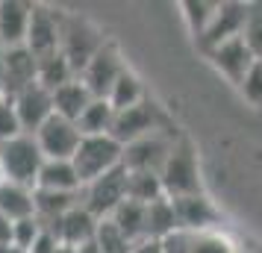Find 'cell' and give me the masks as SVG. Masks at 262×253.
I'll use <instances>...</instances> for the list:
<instances>
[{
	"label": "cell",
	"instance_id": "cell-1",
	"mask_svg": "<svg viewBox=\"0 0 262 253\" xmlns=\"http://www.w3.org/2000/svg\"><path fill=\"white\" fill-rule=\"evenodd\" d=\"M162 192L165 197L177 200V197H191V194H201V165H198V150L189 139H177L174 150L168 153V162L162 174Z\"/></svg>",
	"mask_w": 262,
	"mask_h": 253
},
{
	"label": "cell",
	"instance_id": "cell-2",
	"mask_svg": "<svg viewBox=\"0 0 262 253\" xmlns=\"http://www.w3.org/2000/svg\"><path fill=\"white\" fill-rule=\"evenodd\" d=\"M41 162H45V156L38 150L36 139L30 133L15 135V139L0 145V180L36 189V177Z\"/></svg>",
	"mask_w": 262,
	"mask_h": 253
},
{
	"label": "cell",
	"instance_id": "cell-3",
	"mask_svg": "<svg viewBox=\"0 0 262 253\" xmlns=\"http://www.w3.org/2000/svg\"><path fill=\"white\" fill-rule=\"evenodd\" d=\"M121 159H124V147L112 135H83V142L77 147L71 165L77 171L80 182L89 186L92 180L115 171L121 165Z\"/></svg>",
	"mask_w": 262,
	"mask_h": 253
},
{
	"label": "cell",
	"instance_id": "cell-4",
	"mask_svg": "<svg viewBox=\"0 0 262 253\" xmlns=\"http://www.w3.org/2000/svg\"><path fill=\"white\" fill-rule=\"evenodd\" d=\"M106 36L97 30L89 18L83 15H71L65 12V21H62V44H59V53L68 59V65L74 68V74L80 77L83 68L89 65V59L95 56L97 50L103 48Z\"/></svg>",
	"mask_w": 262,
	"mask_h": 253
},
{
	"label": "cell",
	"instance_id": "cell-5",
	"mask_svg": "<svg viewBox=\"0 0 262 253\" xmlns=\"http://www.w3.org/2000/svg\"><path fill=\"white\" fill-rule=\"evenodd\" d=\"M174 145H177V139L168 130H154V133L142 135V139H136V142H130L124 147L121 165L127 171H142V174H156L159 177Z\"/></svg>",
	"mask_w": 262,
	"mask_h": 253
},
{
	"label": "cell",
	"instance_id": "cell-6",
	"mask_svg": "<svg viewBox=\"0 0 262 253\" xmlns=\"http://www.w3.org/2000/svg\"><path fill=\"white\" fill-rule=\"evenodd\" d=\"M127 71V65H124V56H121V50L115 41H103V48L97 50L95 56L89 59V65L83 68L80 74V83L92 91V97L97 100H106V95L112 91V85L118 80L121 74Z\"/></svg>",
	"mask_w": 262,
	"mask_h": 253
},
{
	"label": "cell",
	"instance_id": "cell-7",
	"mask_svg": "<svg viewBox=\"0 0 262 253\" xmlns=\"http://www.w3.org/2000/svg\"><path fill=\"white\" fill-rule=\"evenodd\" d=\"M124 200H127V168L124 165L83 186V206L97 221L109 218Z\"/></svg>",
	"mask_w": 262,
	"mask_h": 253
},
{
	"label": "cell",
	"instance_id": "cell-8",
	"mask_svg": "<svg viewBox=\"0 0 262 253\" xmlns=\"http://www.w3.org/2000/svg\"><path fill=\"white\" fill-rule=\"evenodd\" d=\"M62 21H65V12L33 3V18H30V33H27V44L24 48L30 50L36 59H45V56L59 53Z\"/></svg>",
	"mask_w": 262,
	"mask_h": 253
},
{
	"label": "cell",
	"instance_id": "cell-9",
	"mask_svg": "<svg viewBox=\"0 0 262 253\" xmlns=\"http://www.w3.org/2000/svg\"><path fill=\"white\" fill-rule=\"evenodd\" d=\"M33 139H36V145L45 159H74L77 147L83 142V133H80V127L74 121L50 115L33 133Z\"/></svg>",
	"mask_w": 262,
	"mask_h": 253
},
{
	"label": "cell",
	"instance_id": "cell-10",
	"mask_svg": "<svg viewBox=\"0 0 262 253\" xmlns=\"http://www.w3.org/2000/svg\"><path fill=\"white\" fill-rule=\"evenodd\" d=\"M154 130H159V118H156V106L144 97L142 103H136V106L130 109H121V112H115V121H112V130H109V135L118 142L121 147H127L130 142H136V139H142V135L154 133Z\"/></svg>",
	"mask_w": 262,
	"mask_h": 253
},
{
	"label": "cell",
	"instance_id": "cell-11",
	"mask_svg": "<svg viewBox=\"0 0 262 253\" xmlns=\"http://www.w3.org/2000/svg\"><path fill=\"white\" fill-rule=\"evenodd\" d=\"M171 203H174V215H177V229H186L191 236L212 233V227L221 221V212L215 209V203L203 192L191 194V197H177Z\"/></svg>",
	"mask_w": 262,
	"mask_h": 253
},
{
	"label": "cell",
	"instance_id": "cell-12",
	"mask_svg": "<svg viewBox=\"0 0 262 253\" xmlns=\"http://www.w3.org/2000/svg\"><path fill=\"white\" fill-rule=\"evenodd\" d=\"M248 9L250 6H245V3H221L218 12H215V18H212V24L206 27V33L198 38L201 50L209 53V50L218 48V44H224L230 38L242 36L245 21H248Z\"/></svg>",
	"mask_w": 262,
	"mask_h": 253
},
{
	"label": "cell",
	"instance_id": "cell-13",
	"mask_svg": "<svg viewBox=\"0 0 262 253\" xmlns=\"http://www.w3.org/2000/svg\"><path fill=\"white\" fill-rule=\"evenodd\" d=\"M206 56L212 59V65L224 74L230 83H236V85H242V80L248 77V71L253 68V62H256V56L250 53V48L245 44L242 36H236V38H230V41H224V44L212 48Z\"/></svg>",
	"mask_w": 262,
	"mask_h": 253
},
{
	"label": "cell",
	"instance_id": "cell-14",
	"mask_svg": "<svg viewBox=\"0 0 262 253\" xmlns=\"http://www.w3.org/2000/svg\"><path fill=\"white\" fill-rule=\"evenodd\" d=\"M12 103H15V112H18V121H21V130L30 135L53 115V95L38 83L24 88L21 95H15Z\"/></svg>",
	"mask_w": 262,
	"mask_h": 253
},
{
	"label": "cell",
	"instance_id": "cell-15",
	"mask_svg": "<svg viewBox=\"0 0 262 253\" xmlns=\"http://www.w3.org/2000/svg\"><path fill=\"white\" fill-rule=\"evenodd\" d=\"M38 83V59L27 48H12L6 50V71H3V97H15L24 88Z\"/></svg>",
	"mask_w": 262,
	"mask_h": 253
},
{
	"label": "cell",
	"instance_id": "cell-16",
	"mask_svg": "<svg viewBox=\"0 0 262 253\" xmlns=\"http://www.w3.org/2000/svg\"><path fill=\"white\" fill-rule=\"evenodd\" d=\"M30 18H33V3H27V0H0V44L6 50L27 44Z\"/></svg>",
	"mask_w": 262,
	"mask_h": 253
},
{
	"label": "cell",
	"instance_id": "cell-17",
	"mask_svg": "<svg viewBox=\"0 0 262 253\" xmlns=\"http://www.w3.org/2000/svg\"><path fill=\"white\" fill-rule=\"evenodd\" d=\"M97 224H100V221H97V218L80 203V206H74L71 212H65V215H62L50 229L56 233V239H59L62 244L83 247V244H89V241H95Z\"/></svg>",
	"mask_w": 262,
	"mask_h": 253
},
{
	"label": "cell",
	"instance_id": "cell-18",
	"mask_svg": "<svg viewBox=\"0 0 262 253\" xmlns=\"http://www.w3.org/2000/svg\"><path fill=\"white\" fill-rule=\"evenodd\" d=\"M38 192H83V182L74 171L71 159H45L36 177Z\"/></svg>",
	"mask_w": 262,
	"mask_h": 253
},
{
	"label": "cell",
	"instance_id": "cell-19",
	"mask_svg": "<svg viewBox=\"0 0 262 253\" xmlns=\"http://www.w3.org/2000/svg\"><path fill=\"white\" fill-rule=\"evenodd\" d=\"M0 218L12 224L24 218H36V189L0 180Z\"/></svg>",
	"mask_w": 262,
	"mask_h": 253
},
{
	"label": "cell",
	"instance_id": "cell-20",
	"mask_svg": "<svg viewBox=\"0 0 262 253\" xmlns=\"http://www.w3.org/2000/svg\"><path fill=\"white\" fill-rule=\"evenodd\" d=\"M95 97L92 91L80 83V77L71 80V83H65L62 88L53 91V115H59V118H68V121H80V115L85 112V106L92 103Z\"/></svg>",
	"mask_w": 262,
	"mask_h": 253
},
{
	"label": "cell",
	"instance_id": "cell-21",
	"mask_svg": "<svg viewBox=\"0 0 262 253\" xmlns=\"http://www.w3.org/2000/svg\"><path fill=\"white\" fill-rule=\"evenodd\" d=\"M174 229H177V215H174V203L168 197H159L144 206V236L147 239L159 241Z\"/></svg>",
	"mask_w": 262,
	"mask_h": 253
},
{
	"label": "cell",
	"instance_id": "cell-22",
	"mask_svg": "<svg viewBox=\"0 0 262 253\" xmlns=\"http://www.w3.org/2000/svg\"><path fill=\"white\" fill-rule=\"evenodd\" d=\"M109 221H112V224H115V227H118L133 244H139V241L147 239V236H144V206L142 203L124 200V203L109 215Z\"/></svg>",
	"mask_w": 262,
	"mask_h": 253
},
{
	"label": "cell",
	"instance_id": "cell-23",
	"mask_svg": "<svg viewBox=\"0 0 262 253\" xmlns=\"http://www.w3.org/2000/svg\"><path fill=\"white\" fill-rule=\"evenodd\" d=\"M142 100H144L142 80H139V77L130 71V68L121 74L118 80H115L112 91L106 95V103L115 109V112H121V109H130V106H136V103H142Z\"/></svg>",
	"mask_w": 262,
	"mask_h": 253
},
{
	"label": "cell",
	"instance_id": "cell-24",
	"mask_svg": "<svg viewBox=\"0 0 262 253\" xmlns=\"http://www.w3.org/2000/svg\"><path fill=\"white\" fill-rule=\"evenodd\" d=\"M71 80H77V74H74V68L68 65V59L62 53L38 59V85H45L50 95L56 88H62L65 83H71Z\"/></svg>",
	"mask_w": 262,
	"mask_h": 253
},
{
	"label": "cell",
	"instance_id": "cell-25",
	"mask_svg": "<svg viewBox=\"0 0 262 253\" xmlns=\"http://www.w3.org/2000/svg\"><path fill=\"white\" fill-rule=\"evenodd\" d=\"M112 121H115V109L109 106L106 100H97L95 97V100L85 106V112L80 115L77 127H80L83 135H109Z\"/></svg>",
	"mask_w": 262,
	"mask_h": 253
},
{
	"label": "cell",
	"instance_id": "cell-26",
	"mask_svg": "<svg viewBox=\"0 0 262 253\" xmlns=\"http://www.w3.org/2000/svg\"><path fill=\"white\" fill-rule=\"evenodd\" d=\"M159 197H165L162 192V180L156 174H142V171H127V200L133 203H154Z\"/></svg>",
	"mask_w": 262,
	"mask_h": 253
},
{
	"label": "cell",
	"instance_id": "cell-27",
	"mask_svg": "<svg viewBox=\"0 0 262 253\" xmlns=\"http://www.w3.org/2000/svg\"><path fill=\"white\" fill-rule=\"evenodd\" d=\"M218 6L221 3H203V0H186L183 3V18H186V24H189L194 38H201L206 33V27L212 24Z\"/></svg>",
	"mask_w": 262,
	"mask_h": 253
},
{
	"label": "cell",
	"instance_id": "cell-28",
	"mask_svg": "<svg viewBox=\"0 0 262 253\" xmlns=\"http://www.w3.org/2000/svg\"><path fill=\"white\" fill-rule=\"evenodd\" d=\"M95 247L100 253H130L133 241L127 239L109 218H103V221L97 224V233H95Z\"/></svg>",
	"mask_w": 262,
	"mask_h": 253
},
{
	"label": "cell",
	"instance_id": "cell-29",
	"mask_svg": "<svg viewBox=\"0 0 262 253\" xmlns=\"http://www.w3.org/2000/svg\"><path fill=\"white\" fill-rule=\"evenodd\" d=\"M242 38L250 48V53L262 62V6H250L248 9V21H245Z\"/></svg>",
	"mask_w": 262,
	"mask_h": 253
},
{
	"label": "cell",
	"instance_id": "cell-30",
	"mask_svg": "<svg viewBox=\"0 0 262 253\" xmlns=\"http://www.w3.org/2000/svg\"><path fill=\"white\" fill-rule=\"evenodd\" d=\"M21 121H18V112H15L12 97H3L0 95V145L9 142L15 135H21Z\"/></svg>",
	"mask_w": 262,
	"mask_h": 253
},
{
	"label": "cell",
	"instance_id": "cell-31",
	"mask_svg": "<svg viewBox=\"0 0 262 253\" xmlns=\"http://www.w3.org/2000/svg\"><path fill=\"white\" fill-rule=\"evenodd\" d=\"M41 233V224H38V218H24V221H15L12 224V247L15 250L27 253L33 247V241L36 236Z\"/></svg>",
	"mask_w": 262,
	"mask_h": 253
},
{
	"label": "cell",
	"instance_id": "cell-32",
	"mask_svg": "<svg viewBox=\"0 0 262 253\" xmlns=\"http://www.w3.org/2000/svg\"><path fill=\"white\" fill-rule=\"evenodd\" d=\"M191 253H236L233 250V244L227 236L221 233H201V236H194V244H191Z\"/></svg>",
	"mask_w": 262,
	"mask_h": 253
},
{
	"label": "cell",
	"instance_id": "cell-33",
	"mask_svg": "<svg viewBox=\"0 0 262 253\" xmlns=\"http://www.w3.org/2000/svg\"><path fill=\"white\" fill-rule=\"evenodd\" d=\"M238 88L245 91V97H248L250 103H262V62L259 59L253 62V68L248 71V77L242 80Z\"/></svg>",
	"mask_w": 262,
	"mask_h": 253
},
{
	"label": "cell",
	"instance_id": "cell-34",
	"mask_svg": "<svg viewBox=\"0 0 262 253\" xmlns=\"http://www.w3.org/2000/svg\"><path fill=\"white\" fill-rule=\"evenodd\" d=\"M191 244H194V236L186 233V229H174L165 239H159L162 253H191Z\"/></svg>",
	"mask_w": 262,
	"mask_h": 253
},
{
	"label": "cell",
	"instance_id": "cell-35",
	"mask_svg": "<svg viewBox=\"0 0 262 253\" xmlns=\"http://www.w3.org/2000/svg\"><path fill=\"white\" fill-rule=\"evenodd\" d=\"M62 241L56 239V233L50 227H41V233L36 236V241H33V247L27 253H56V247H59Z\"/></svg>",
	"mask_w": 262,
	"mask_h": 253
},
{
	"label": "cell",
	"instance_id": "cell-36",
	"mask_svg": "<svg viewBox=\"0 0 262 253\" xmlns=\"http://www.w3.org/2000/svg\"><path fill=\"white\" fill-rule=\"evenodd\" d=\"M130 253H162V247H159L156 239H144V241H139V244H133Z\"/></svg>",
	"mask_w": 262,
	"mask_h": 253
},
{
	"label": "cell",
	"instance_id": "cell-37",
	"mask_svg": "<svg viewBox=\"0 0 262 253\" xmlns=\"http://www.w3.org/2000/svg\"><path fill=\"white\" fill-rule=\"evenodd\" d=\"M3 71H6V48L0 44V88H3Z\"/></svg>",
	"mask_w": 262,
	"mask_h": 253
},
{
	"label": "cell",
	"instance_id": "cell-38",
	"mask_svg": "<svg viewBox=\"0 0 262 253\" xmlns=\"http://www.w3.org/2000/svg\"><path fill=\"white\" fill-rule=\"evenodd\" d=\"M56 253H80V247H71V244H59Z\"/></svg>",
	"mask_w": 262,
	"mask_h": 253
},
{
	"label": "cell",
	"instance_id": "cell-39",
	"mask_svg": "<svg viewBox=\"0 0 262 253\" xmlns=\"http://www.w3.org/2000/svg\"><path fill=\"white\" fill-rule=\"evenodd\" d=\"M80 253H100L95 247V241H89V244H83V247H80Z\"/></svg>",
	"mask_w": 262,
	"mask_h": 253
}]
</instances>
